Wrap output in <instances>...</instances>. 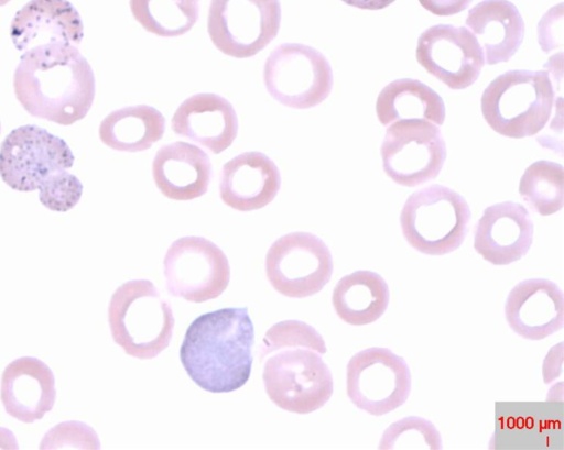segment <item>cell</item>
Here are the masks:
<instances>
[{"label": "cell", "instance_id": "1", "mask_svg": "<svg viewBox=\"0 0 564 450\" xmlns=\"http://www.w3.org/2000/svg\"><path fill=\"white\" fill-rule=\"evenodd\" d=\"M327 351L319 332L300 320H283L269 328L260 350L263 384L269 398L280 408L310 414L333 395V375L323 361Z\"/></svg>", "mask_w": 564, "mask_h": 450}, {"label": "cell", "instance_id": "2", "mask_svg": "<svg viewBox=\"0 0 564 450\" xmlns=\"http://www.w3.org/2000/svg\"><path fill=\"white\" fill-rule=\"evenodd\" d=\"M13 88L28 113L61 125L86 117L96 91L88 61L76 46L63 43L23 52L14 70Z\"/></svg>", "mask_w": 564, "mask_h": 450}, {"label": "cell", "instance_id": "3", "mask_svg": "<svg viewBox=\"0 0 564 450\" xmlns=\"http://www.w3.org/2000/svg\"><path fill=\"white\" fill-rule=\"evenodd\" d=\"M254 327L246 307L197 317L187 328L180 359L192 381L210 393H229L250 377Z\"/></svg>", "mask_w": 564, "mask_h": 450}, {"label": "cell", "instance_id": "4", "mask_svg": "<svg viewBox=\"0 0 564 450\" xmlns=\"http://www.w3.org/2000/svg\"><path fill=\"white\" fill-rule=\"evenodd\" d=\"M112 339L126 354L149 360L165 350L174 330L171 305L149 279H131L120 285L108 305Z\"/></svg>", "mask_w": 564, "mask_h": 450}, {"label": "cell", "instance_id": "5", "mask_svg": "<svg viewBox=\"0 0 564 450\" xmlns=\"http://www.w3.org/2000/svg\"><path fill=\"white\" fill-rule=\"evenodd\" d=\"M554 90L545 70L513 69L496 77L484 90L481 112L488 125L503 136L538 134L547 123Z\"/></svg>", "mask_w": 564, "mask_h": 450}, {"label": "cell", "instance_id": "6", "mask_svg": "<svg viewBox=\"0 0 564 450\" xmlns=\"http://www.w3.org/2000/svg\"><path fill=\"white\" fill-rule=\"evenodd\" d=\"M470 217L469 206L460 194L435 184L409 196L401 209L400 226L414 250L440 256L462 245Z\"/></svg>", "mask_w": 564, "mask_h": 450}, {"label": "cell", "instance_id": "7", "mask_svg": "<svg viewBox=\"0 0 564 450\" xmlns=\"http://www.w3.org/2000/svg\"><path fill=\"white\" fill-rule=\"evenodd\" d=\"M263 81L269 95L293 109L322 103L333 88V70L318 50L301 43H283L268 56Z\"/></svg>", "mask_w": 564, "mask_h": 450}, {"label": "cell", "instance_id": "8", "mask_svg": "<svg viewBox=\"0 0 564 450\" xmlns=\"http://www.w3.org/2000/svg\"><path fill=\"white\" fill-rule=\"evenodd\" d=\"M411 383L408 363L388 348L364 349L347 363V396L372 416H383L405 404Z\"/></svg>", "mask_w": 564, "mask_h": 450}, {"label": "cell", "instance_id": "9", "mask_svg": "<svg viewBox=\"0 0 564 450\" xmlns=\"http://www.w3.org/2000/svg\"><path fill=\"white\" fill-rule=\"evenodd\" d=\"M281 17L279 0H212L207 30L221 53L247 58L274 40Z\"/></svg>", "mask_w": 564, "mask_h": 450}, {"label": "cell", "instance_id": "10", "mask_svg": "<svg viewBox=\"0 0 564 450\" xmlns=\"http://www.w3.org/2000/svg\"><path fill=\"white\" fill-rule=\"evenodd\" d=\"M271 286L291 298L317 294L330 281L333 256L325 242L311 232L296 231L275 240L265 255Z\"/></svg>", "mask_w": 564, "mask_h": 450}, {"label": "cell", "instance_id": "11", "mask_svg": "<svg viewBox=\"0 0 564 450\" xmlns=\"http://www.w3.org/2000/svg\"><path fill=\"white\" fill-rule=\"evenodd\" d=\"M380 152L386 175L409 188L434 179L446 158V145L438 127L419 119L389 124Z\"/></svg>", "mask_w": 564, "mask_h": 450}, {"label": "cell", "instance_id": "12", "mask_svg": "<svg viewBox=\"0 0 564 450\" xmlns=\"http://www.w3.org/2000/svg\"><path fill=\"white\" fill-rule=\"evenodd\" d=\"M167 293L204 303L221 295L230 279L225 252L203 237H183L167 249L163 261Z\"/></svg>", "mask_w": 564, "mask_h": 450}, {"label": "cell", "instance_id": "13", "mask_svg": "<svg viewBox=\"0 0 564 450\" xmlns=\"http://www.w3.org/2000/svg\"><path fill=\"white\" fill-rule=\"evenodd\" d=\"M75 156L67 143L34 124L13 129L0 146V176L12 189L32 191L51 174L68 169Z\"/></svg>", "mask_w": 564, "mask_h": 450}, {"label": "cell", "instance_id": "14", "mask_svg": "<svg viewBox=\"0 0 564 450\" xmlns=\"http://www.w3.org/2000/svg\"><path fill=\"white\" fill-rule=\"evenodd\" d=\"M417 63L453 90L471 86L485 65L484 52L464 26L436 24L423 31L415 50Z\"/></svg>", "mask_w": 564, "mask_h": 450}, {"label": "cell", "instance_id": "15", "mask_svg": "<svg viewBox=\"0 0 564 450\" xmlns=\"http://www.w3.org/2000/svg\"><path fill=\"white\" fill-rule=\"evenodd\" d=\"M534 226L525 207L502 201L485 209L477 222L474 249L494 265H509L522 259L533 241Z\"/></svg>", "mask_w": 564, "mask_h": 450}, {"label": "cell", "instance_id": "16", "mask_svg": "<svg viewBox=\"0 0 564 450\" xmlns=\"http://www.w3.org/2000/svg\"><path fill=\"white\" fill-rule=\"evenodd\" d=\"M505 317L511 330L528 340H542L564 325V295L546 278L519 282L509 292Z\"/></svg>", "mask_w": 564, "mask_h": 450}, {"label": "cell", "instance_id": "17", "mask_svg": "<svg viewBox=\"0 0 564 450\" xmlns=\"http://www.w3.org/2000/svg\"><path fill=\"white\" fill-rule=\"evenodd\" d=\"M0 399L6 413L21 422L32 424L42 419L56 400L52 370L34 356L11 361L1 375Z\"/></svg>", "mask_w": 564, "mask_h": 450}, {"label": "cell", "instance_id": "18", "mask_svg": "<svg viewBox=\"0 0 564 450\" xmlns=\"http://www.w3.org/2000/svg\"><path fill=\"white\" fill-rule=\"evenodd\" d=\"M83 36L79 12L67 0H30L10 25V37L20 52L52 43L77 46Z\"/></svg>", "mask_w": 564, "mask_h": 450}, {"label": "cell", "instance_id": "19", "mask_svg": "<svg viewBox=\"0 0 564 450\" xmlns=\"http://www.w3.org/2000/svg\"><path fill=\"white\" fill-rule=\"evenodd\" d=\"M281 187V175L275 163L265 154L252 151L241 153L221 168L219 194L228 207L252 211L269 205Z\"/></svg>", "mask_w": 564, "mask_h": 450}, {"label": "cell", "instance_id": "20", "mask_svg": "<svg viewBox=\"0 0 564 450\" xmlns=\"http://www.w3.org/2000/svg\"><path fill=\"white\" fill-rule=\"evenodd\" d=\"M175 134L189 139L219 154L238 134V117L232 105L213 92L195 94L185 99L171 120Z\"/></svg>", "mask_w": 564, "mask_h": 450}, {"label": "cell", "instance_id": "21", "mask_svg": "<svg viewBox=\"0 0 564 450\" xmlns=\"http://www.w3.org/2000/svg\"><path fill=\"white\" fill-rule=\"evenodd\" d=\"M209 156L198 146L176 141L159 149L152 162V176L159 190L173 200L203 196L212 180Z\"/></svg>", "mask_w": 564, "mask_h": 450}, {"label": "cell", "instance_id": "22", "mask_svg": "<svg viewBox=\"0 0 564 450\" xmlns=\"http://www.w3.org/2000/svg\"><path fill=\"white\" fill-rule=\"evenodd\" d=\"M465 24L479 43L485 62H508L519 50L524 36V22L509 0H484L473 7Z\"/></svg>", "mask_w": 564, "mask_h": 450}, {"label": "cell", "instance_id": "23", "mask_svg": "<svg viewBox=\"0 0 564 450\" xmlns=\"http://www.w3.org/2000/svg\"><path fill=\"white\" fill-rule=\"evenodd\" d=\"M389 298V287L381 275L372 271H355L337 282L332 304L344 322L366 326L384 314Z\"/></svg>", "mask_w": 564, "mask_h": 450}, {"label": "cell", "instance_id": "24", "mask_svg": "<svg viewBox=\"0 0 564 450\" xmlns=\"http://www.w3.org/2000/svg\"><path fill=\"white\" fill-rule=\"evenodd\" d=\"M376 113L382 125L408 119L426 120L442 125L445 105L442 97L417 79L401 78L382 88L376 101Z\"/></svg>", "mask_w": 564, "mask_h": 450}, {"label": "cell", "instance_id": "25", "mask_svg": "<svg viewBox=\"0 0 564 450\" xmlns=\"http://www.w3.org/2000/svg\"><path fill=\"white\" fill-rule=\"evenodd\" d=\"M165 131V118L154 107L130 106L110 112L99 125V138L119 152H141L160 141Z\"/></svg>", "mask_w": 564, "mask_h": 450}, {"label": "cell", "instance_id": "26", "mask_svg": "<svg viewBox=\"0 0 564 450\" xmlns=\"http://www.w3.org/2000/svg\"><path fill=\"white\" fill-rule=\"evenodd\" d=\"M130 9L145 31L175 37L187 33L197 22L199 0H130Z\"/></svg>", "mask_w": 564, "mask_h": 450}, {"label": "cell", "instance_id": "27", "mask_svg": "<svg viewBox=\"0 0 564 450\" xmlns=\"http://www.w3.org/2000/svg\"><path fill=\"white\" fill-rule=\"evenodd\" d=\"M519 193L539 215L550 216L564 205V169L551 161H536L524 171Z\"/></svg>", "mask_w": 564, "mask_h": 450}, {"label": "cell", "instance_id": "28", "mask_svg": "<svg viewBox=\"0 0 564 450\" xmlns=\"http://www.w3.org/2000/svg\"><path fill=\"white\" fill-rule=\"evenodd\" d=\"M378 448L438 450L443 444L441 433L432 421L409 416L394 421L383 431Z\"/></svg>", "mask_w": 564, "mask_h": 450}, {"label": "cell", "instance_id": "29", "mask_svg": "<svg viewBox=\"0 0 564 450\" xmlns=\"http://www.w3.org/2000/svg\"><path fill=\"white\" fill-rule=\"evenodd\" d=\"M41 204L56 212L73 209L83 194V184L67 169L51 174L37 188Z\"/></svg>", "mask_w": 564, "mask_h": 450}, {"label": "cell", "instance_id": "30", "mask_svg": "<svg viewBox=\"0 0 564 450\" xmlns=\"http://www.w3.org/2000/svg\"><path fill=\"white\" fill-rule=\"evenodd\" d=\"M99 449L95 430L82 421H64L51 428L42 438L40 449Z\"/></svg>", "mask_w": 564, "mask_h": 450}, {"label": "cell", "instance_id": "31", "mask_svg": "<svg viewBox=\"0 0 564 450\" xmlns=\"http://www.w3.org/2000/svg\"><path fill=\"white\" fill-rule=\"evenodd\" d=\"M473 0H419L420 4L435 15L447 17L464 11Z\"/></svg>", "mask_w": 564, "mask_h": 450}, {"label": "cell", "instance_id": "32", "mask_svg": "<svg viewBox=\"0 0 564 450\" xmlns=\"http://www.w3.org/2000/svg\"><path fill=\"white\" fill-rule=\"evenodd\" d=\"M348 6L364 10H380L387 8L395 0H341Z\"/></svg>", "mask_w": 564, "mask_h": 450}, {"label": "cell", "instance_id": "33", "mask_svg": "<svg viewBox=\"0 0 564 450\" xmlns=\"http://www.w3.org/2000/svg\"><path fill=\"white\" fill-rule=\"evenodd\" d=\"M0 448L1 449H19L18 441L13 432L4 427H0Z\"/></svg>", "mask_w": 564, "mask_h": 450}, {"label": "cell", "instance_id": "34", "mask_svg": "<svg viewBox=\"0 0 564 450\" xmlns=\"http://www.w3.org/2000/svg\"><path fill=\"white\" fill-rule=\"evenodd\" d=\"M11 0H0V7L7 4L8 2H10Z\"/></svg>", "mask_w": 564, "mask_h": 450}, {"label": "cell", "instance_id": "35", "mask_svg": "<svg viewBox=\"0 0 564 450\" xmlns=\"http://www.w3.org/2000/svg\"><path fill=\"white\" fill-rule=\"evenodd\" d=\"M0 132H1V122H0Z\"/></svg>", "mask_w": 564, "mask_h": 450}]
</instances>
